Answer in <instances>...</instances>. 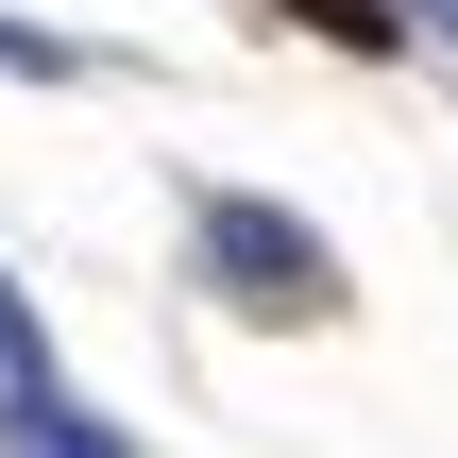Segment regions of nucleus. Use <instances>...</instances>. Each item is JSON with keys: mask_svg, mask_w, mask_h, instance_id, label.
I'll use <instances>...</instances> for the list:
<instances>
[{"mask_svg": "<svg viewBox=\"0 0 458 458\" xmlns=\"http://www.w3.org/2000/svg\"><path fill=\"white\" fill-rule=\"evenodd\" d=\"M187 255H204V289H221L238 323H340V255H323V221H289V204H255V187H204Z\"/></svg>", "mask_w": 458, "mask_h": 458, "instance_id": "obj_1", "label": "nucleus"}, {"mask_svg": "<svg viewBox=\"0 0 458 458\" xmlns=\"http://www.w3.org/2000/svg\"><path fill=\"white\" fill-rule=\"evenodd\" d=\"M0 458H136L68 374H0Z\"/></svg>", "mask_w": 458, "mask_h": 458, "instance_id": "obj_2", "label": "nucleus"}, {"mask_svg": "<svg viewBox=\"0 0 458 458\" xmlns=\"http://www.w3.org/2000/svg\"><path fill=\"white\" fill-rule=\"evenodd\" d=\"M255 17H289L323 51H408V0H255Z\"/></svg>", "mask_w": 458, "mask_h": 458, "instance_id": "obj_3", "label": "nucleus"}, {"mask_svg": "<svg viewBox=\"0 0 458 458\" xmlns=\"http://www.w3.org/2000/svg\"><path fill=\"white\" fill-rule=\"evenodd\" d=\"M0 374H51V323L17 306V272H0Z\"/></svg>", "mask_w": 458, "mask_h": 458, "instance_id": "obj_4", "label": "nucleus"}, {"mask_svg": "<svg viewBox=\"0 0 458 458\" xmlns=\"http://www.w3.org/2000/svg\"><path fill=\"white\" fill-rule=\"evenodd\" d=\"M0 68H34V85H51V68H68V51H51V34H34V17H0Z\"/></svg>", "mask_w": 458, "mask_h": 458, "instance_id": "obj_5", "label": "nucleus"}, {"mask_svg": "<svg viewBox=\"0 0 458 458\" xmlns=\"http://www.w3.org/2000/svg\"><path fill=\"white\" fill-rule=\"evenodd\" d=\"M408 17H425V34H458V0H408Z\"/></svg>", "mask_w": 458, "mask_h": 458, "instance_id": "obj_6", "label": "nucleus"}]
</instances>
